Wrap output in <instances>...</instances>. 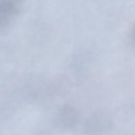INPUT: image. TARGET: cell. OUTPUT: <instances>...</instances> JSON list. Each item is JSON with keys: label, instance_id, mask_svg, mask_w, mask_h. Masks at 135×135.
<instances>
[{"label": "cell", "instance_id": "6da1fadb", "mask_svg": "<svg viewBox=\"0 0 135 135\" xmlns=\"http://www.w3.org/2000/svg\"><path fill=\"white\" fill-rule=\"evenodd\" d=\"M19 12V6L14 1H0V32L5 30Z\"/></svg>", "mask_w": 135, "mask_h": 135}, {"label": "cell", "instance_id": "7a4b0ae2", "mask_svg": "<svg viewBox=\"0 0 135 135\" xmlns=\"http://www.w3.org/2000/svg\"><path fill=\"white\" fill-rule=\"evenodd\" d=\"M91 131L95 134H105L110 131L112 124L110 120L105 117H100L95 118L92 121Z\"/></svg>", "mask_w": 135, "mask_h": 135}]
</instances>
